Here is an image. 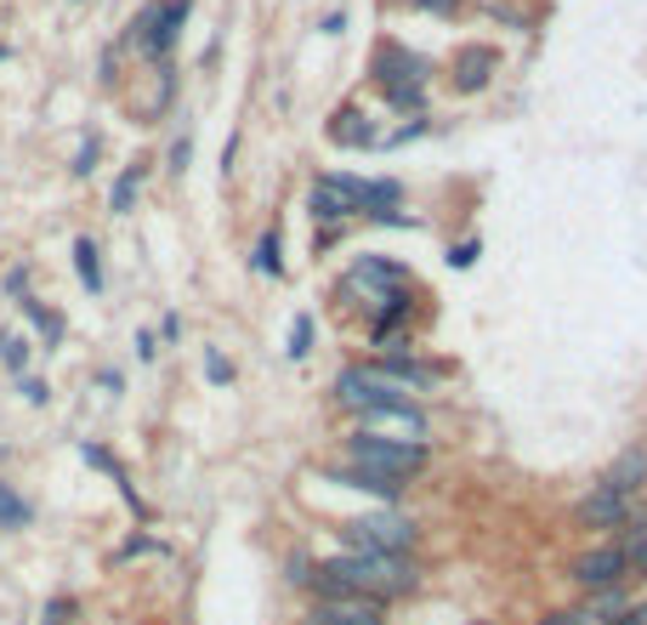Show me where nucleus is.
<instances>
[{
  "label": "nucleus",
  "instance_id": "f257e3e1",
  "mask_svg": "<svg viewBox=\"0 0 647 625\" xmlns=\"http://www.w3.org/2000/svg\"><path fill=\"white\" fill-rule=\"evenodd\" d=\"M324 597H404L415 586V563L404 552H353V557H335V563H319L313 581Z\"/></svg>",
  "mask_w": 647,
  "mask_h": 625
},
{
  "label": "nucleus",
  "instance_id": "f03ea898",
  "mask_svg": "<svg viewBox=\"0 0 647 625\" xmlns=\"http://www.w3.org/2000/svg\"><path fill=\"white\" fill-rule=\"evenodd\" d=\"M346 466H353V472H375V477H392V484H410V477L426 466V444H415V438H375V432H358L353 450H346Z\"/></svg>",
  "mask_w": 647,
  "mask_h": 625
},
{
  "label": "nucleus",
  "instance_id": "7ed1b4c3",
  "mask_svg": "<svg viewBox=\"0 0 647 625\" xmlns=\"http://www.w3.org/2000/svg\"><path fill=\"white\" fill-rule=\"evenodd\" d=\"M335 399L353 404V410H375V404H397L404 399V381L392 375V364H346L335 375Z\"/></svg>",
  "mask_w": 647,
  "mask_h": 625
},
{
  "label": "nucleus",
  "instance_id": "20e7f679",
  "mask_svg": "<svg viewBox=\"0 0 647 625\" xmlns=\"http://www.w3.org/2000/svg\"><path fill=\"white\" fill-rule=\"evenodd\" d=\"M375 85L386 91V103L397 109H421V85H426V63L404 46H381L375 52Z\"/></svg>",
  "mask_w": 647,
  "mask_h": 625
},
{
  "label": "nucleus",
  "instance_id": "39448f33",
  "mask_svg": "<svg viewBox=\"0 0 647 625\" xmlns=\"http://www.w3.org/2000/svg\"><path fill=\"white\" fill-rule=\"evenodd\" d=\"M341 535H346V546H353V552H404L410 557L415 523L410 517H392V512H375V517H353Z\"/></svg>",
  "mask_w": 647,
  "mask_h": 625
},
{
  "label": "nucleus",
  "instance_id": "423d86ee",
  "mask_svg": "<svg viewBox=\"0 0 647 625\" xmlns=\"http://www.w3.org/2000/svg\"><path fill=\"white\" fill-rule=\"evenodd\" d=\"M630 574V563H625V552L619 546H590V552H579L574 557V581L579 586H590V592H614L619 581Z\"/></svg>",
  "mask_w": 647,
  "mask_h": 625
},
{
  "label": "nucleus",
  "instance_id": "0eeeda50",
  "mask_svg": "<svg viewBox=\"0 0 647 625\" xmlns=\"http://www.w3.org/2000/svg\"><path fill=\"white\" fill-rule=\"evenodd\" d=\"M182 23H188V0H165V7H148V12L137 18V40L160 58V52H171V46H176Z\"/></svg>",
  "mask_w": 647,
  "mask_h": 625
},
{
  "label": "nucleus",
  "instance_id": "6e6552de",
  "mask_svg": "<svg viewBox=\"0 0 647 625\" xmlns=\"http://www.w3.org/2000/svg\"><path fill=\"white\" fill-rule=\"evenodd\" d=\"M636 517V506H630V495H619V490H590L585 501H579V523L585 528H625Z\"/></svg>",
  "mask_w": 647,
  "mask_h": 625
},
{
  "label": "nucleus",
  "instance_id": "1a4fd4ad",
  "mask_svg": "<svg viewBox=\"0 0 647 625\" xmlns=\"http://www.w3.org/2000/svg\"><path fill=\"white\" fill-rule=\"evenodd\" d=\"M307 625H381V603H370V597H324L307 614Z\"/></svg>",
  "mask_w": 647,
  "mask_h": 625
},
{
  "label": "nucleus",
  "instance_id": "9d476101",
  "mask_svg": "<svg viewBox=\"0 0 647 625\" xmlns=\"http://www.w3.org/2000/svg\"><path fill=\"white\" fill-rule=\"evenodd\" d=\"M330 142H341V149H375V125L358 114V109H341L335 120H330Z\"/></svg>",
  "mask_w": 647,
  "mask_h": 625
},
{
  "label": "nucleus",
  "instance_id": "9b49d317",
  "mask_svg": "<svg viewBox=\"0 0 647 625\" xmlns=\"http://www.w3.org/2000/svg\"><path fill=\"white\" fill-rule=\"evenodd\" d=\"M608 490H619V495H630V490H641L647 484V450H625L614 466H608V477H603Z\"/></svg>",
  "mask_w": 647,
  "mask_h": 625
},
{
  "label": "nucleus",
  "instance_id": "f8f14e48",
  "mask_svg": "<svg viewBox=\"0 0 647 625\" xmlns=\"http://www.w3.org/2000/svg\"><path fill=\"white\" fill-rule=\"evenodd\" d=\"M364 421H370V426H404V432H421V410H415V404H404V399H397V404H375V410H364Z\"/></svg>",
  "mask_w": 647,
  "mask_h": 625
},
{
  "label": "nucleus",
  "instance_id": "ddd939ff",
  "mask_svg": "<svg viewBox=\"0 0 647 625\" xmlns=\"http://www.w3.org/2000/svg\"><path fill=\"white\" fill-rule=\"evenodd\" d=\"M74 268H80V284H85L91 296L103 291V262H97V245H91V239H74Z\"/></svg>",
  "mask_w": 647,
  "mask_h": 625
},
{
  "label": "nucleus",
  "instance_id": "4468645a",
  "mask_svg": "<svg viewBox=\"0 0 647 625\" xmlns=\"http://www.w3.org/2000/svg\"><path fill=\"white\" fill-rule=\"evenodd\" d=\"M488 69H494V52H466V58H461L455 85H461V91H472V85H483V80H488Z\"/></svg>",
  "mask_w": 647,
  "mask_h": 625
},
{
  "label": "nucleus",
  "instance_id": "2eb2a0df",
  "mask_svg": "<svg viewBox=\"0 0 647 625\" xmlns=\"http://www.w3.org/2000/svg\"><path fill=\"white\" fill-rule=\"evenodd\" d=\"M341 484H353V490H370V495H381V501H392L397 490H404V484H392V477H375V472H353V466L341 472Z\"/></svg>",
  "mask_w": 647,
  "mask_h": 625
},
{
  "label": "nucleus",
  "instance_id": "dca6fc26",
  "mask_svg": "<svg viewBox=\"0 0 647 625\" xmlns=\"http://www.w3.org/2000/svg\"><path fill=\"white\" fill-rule=\"evenodd\" d=\"M346 211H353V205H346V200L335 194V188H330V182H319V194H313V216H324V222H335V216H346Z\"/></svg>",
  "mask_w": 647,
  "mask_h": 625
},
{
  "label": "nucleus",
  "instance_id": "f3484780",
  "mask_svg": "<svg viewBox=\"0 0 647 625\" xmlns=\"http://www.w3.org/2000/svg\"><path fill=\"white\" fill-rule=\"evenodd\" d=\"M29 523V506L12 495V484H0V528H23Z\"/></svg>",
  "mask_w": 647,
  "mask_h": 625
},
{
  "label": "nucleus",
  "instance_id": "a211bd4d",
  "mask_svg": "<svg viewBox=\"0 0 647 625\" xmlns=\"http://www.w3.org/2000/svg\"><path fill=\"white\" fill-rule=\"evenodd\" d=\"M137 188H142V165H131V171H125V177L114 182V200H109V205H114V211H131V200H137Z\"/></svg>",
  "mask_w": 647,
  "mask_h": 625
},
{
  "label": "nucleus",
  "instance_id": "6ab92c4d",
  "mask_svg": "<svg viewBox=\"0 0 647 625\" xmlns=\"http://www.w3.org/2000/svg\"><path fill=\"white\" fill-rule=\"evenodd\" d=\"M307 353H313V319L302 313L290 324V359H307Z\"/></svg>",
  "mask_w": 647,
  "mask_h": 625
},
{
  "label": "nucleus",
  "instance_id": "aec40b11",
  "mask_svg": "<svg viewBox=\"0 0 647 625\" xmlns=\"http://www.w3.org/2000/svg\"><path fill=\"white\" fill-rule=\"evenodd\" d=\"M0 359H7V370L23 375V364H29V342H23V335H7V342H0Z\"/></svg>",
  "mask_w": 647,
  "mask_h": 625
},
{
  "label": "nucleus",
  "instance_id": "412c9836",
  "mask_svg": "<svg viewBox=\"0 0 647 625\" xmlns=\"http://www.w3.org/2000/svg\"><path fill=\"white\" fill-rule=\"evenodd\" d=\"M256 268L262 273H279V233H262L256 239Z\"/></svg>",
  "mask_w": 647,
  "mask_h": 625
},
{
  "label": "nucleus",
  "instance_id": "4be33fe9",
  "mask_svg": "<svg viewBox=\"0 0 647 625\" xmlns=\"http://www.w3.org/2000/svg\"><path fill=\"white\" fill-rule=\"evenodd\" d=\"M23 308H29V319H34V324L46 330V342H58V330H63V324H58V313H46L40 302H23Z\"/></svg>",
  "mask_w": 647,
  "mask_h": 625
},
{
  "label": "nucleus",
  "instance_id": "5701e85b",
  "mask_svg": "<svg viewBox=\"0 0 647 625\" xmlns=\"http://www.w3.org/2000/svg\"><path fill=\"white\" fill-rule=\"evenodd\" d=\"M205 370H211V381H216V387H228V381H233V364H228L222 353H205Z\"/></svg>",
  "mask_w": 647,
  "mask_h": 625
},
{
  "label": "nucleus",
  "instance_id": "b1692460",
  "mask_svg": "<svg viewBox=\"0 0 647 625\" xmlns=\"http://www.w3.org/2000/svg\"><path fill=\"white\" fill-rule=\"evenodd\" d=\"M539 625H590V619H585V608H568V614H545Z\"/></svg>",
  "mask_w": 647,
  "mask_h": 625
},
{
  "label": "nucleus",
  "instance_id": "393cba45",
  "mask_svg": "<svg viewBox=\"0 0 647 625\" xmlns=\"http://www.w3.org/2000/svg\"><path fill=\"white\" fill-rule=\"evenodd\" d=\"M91 160H97V137H85V142H80V160H74V171L85 177V171H91Z\"/></svg>",
  "mask_w": 647,
  "mask_h": 625
},
{
  "label": "nucleus",
  "instance_id": "a878e982",
  "mask_svg": "<svg viewBox=\"0 0 647 625\" xmlns=\"http://www.w3.org/2000/svg\"><path fill=\"white\" fill-rule=\"evenodd\" d=\"M477 256H483V245H455V256H449V262H455V268H472Z\"/></svg>",
  "mask_w": 647,
  "mask_h": 625
},
{
  "label": "nucleus",
  "instance_id": "bb28decb",
  "mask_svg": "<svg viewBox=\"0 0 647 625\" xmlns=\"http://www.w3.org/2000/svg\"><path fill=\"white\" fill-rule=\"evenodd\" d=\"M614 625H647V603H636V608H625Z\"/></svg>",
  "mask_w": 647,
  "mask_h": 625
},
{
  "label": "nucleus",
  "instance_id": "cd10ccee",
  "mask_svg": "<svg viewBox=\"0 0 647 625\" xmlns=\"http://www.w3.org/2000/svg\"><path fill=\"white\" fill-rule=\"evenodd\" d=\"M69 614H74V603H63V597H58V603H52V614H46V625H63Z\"/></svg>",
  "mask_w": 647,
  "mask_h": 625
},
{
  "label": "nucleus",
  "instance_id": "c85d7f7f",
  "mask_svg": "<svg viewBox=\"0 0 647 625\" xmlns=\"http://www.w3.org/2000/svg\"><path fill=\"white\" fill-rule=\"evenodd\" d=\"M23 399L29 404H46V381H23Z\"/></svg>",
  "mask_w": 647,
  "mask_h": 625
},
{
  "label": "nucleus",
  "instance_id": "c756f323",
  "mask_svg": "<svg viewBox=\"0 0 647 625\" xmlns=\"http://www.w3.org/2000/svg\"><path fill=\"white\" fill-rule=\"evenodd\" d=\"M0 58H7V46H0Z\"/></svg>",
  "mask_w": 647,
  "mask_h": 625
}]
</instances>
